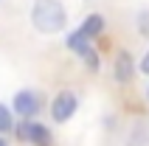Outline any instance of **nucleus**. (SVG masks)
I'll list each match as a JSON object with an SVG mask.
<instances>
[{"instance_id": "20e7f679", "label": "nucleus", "mask_w": 149, "mask_h": 146, "mask_svg": "<svg viewBox=\"0 0 149 146\" xmlns=\"http://www.w3.org/2000/svg\"><path fill=\"white\" fill-rule=\"evenodd\" d=\"M17 138L31 146H54V132L40 121H20L17 124Z\"/></svg>"}, {"instance_id": "f03ea898", "label": "nucleus", "mask_w": 149, "mask_h": 146, "mask_svg": "<svg viewBox=\"0 0 149 146\" xmlns=\"http://www.w3.org/2000/svg\"><path fill=\"white\" fill-rule=\"evenodd\" d=\"M51 121L54 124H68L79 113V96H76L73 90H59L56 96L51 98Z\"/></svg>"}, {"instance_id": "9d476101", "label": "nucleus", "mask_w": 149, "mask_h": 146, "mask_svg": "<svg viewBox=\"0 0 149 146\" xmlns=\"http://www.w3.org/2000/svg\"><path fill=\"white\" fill-rule=\"evenodd\" d=\"M82 62L87 65V70H90V73H99V67H101V56H99V51L90 48V51L82 56Z\"/></svg>"}, {"instance_id": "0eeeda50", "label": "nucleus", "mask_w": 149, "mask_h": 146, "mask_svg": "<svg viewBox=\"0 0 149 146\" xmlns=\"http://www.w3.org/2000/svg\"><path fill=\"white\" fill-rule=\"evenodd\" d=\"M65 48L70 51V54H76L79 59H82V56H84V54H87L90 48H96V42H93V40H87V37H84V34L79 31V28H73V31H70V34L65 37Z\"/></svg>"}, {"instance_id": "39448f33", "label": "nucleus", "mask_w": 149, "mask_h": 146, "mask_svg": "<svg viewBox=\"0 0 149 146\" xmlns=\"http://www.w3.org/2000/svg\"><path fill=\"white\" fill-rule=\"evenodd\" d=\"M135 73H138V59L130 54L127 48L116 51V59H113V79L118 84H130L135 79Z\"/></svg>"}, {"instance_id": "1a4fd4ad", "label": "nucleus", "mask_w": 149, "mask_h": 146, "mask_svg": "<svg viewBox=\"0 0 149 146\" xmlns=\"http://www.w3.org/2000/svg\"><path fill=\"white\" fill-rule=\"evenodd\" d=\"M135 31L141 34L143 40H149V8H141L135 14Z\"/></svg>"}, {"instance_id": "f257e3e1", "label": "nucleus", "mask_w": 149, "mask_h": 146, "mask_svg": "<svg viewBox=\"0 0 149 146\" xmlns=\"http://www.w3.org/2000/svg\"><path fill=\"white\" fill-rule=\"evenodd\" d=\"M31 25L40 34H59L68 25V8L62 0H34L31 6Z\"/></svg>"}, {"instance_id": "6e6552de", "label": "nucleus", "mask_w": 149, "mask_h": 146, "mask_svg": "<svg viewBox=\"0 0 149 146\" xmlns=\"http://www.w3.org/2000/svg\"><path fill=\"white\" fill-rule=\"evenodd\" d=\"M14 110L11 107H6L3 101H0V135H6V132H14Z\"/></svg>"}, {"instance_id": "423d86ee", "label": "nucleus", "mask_w": 149, "mask_h": 146, "mask_svg": "<svg viewBox=\"0 0 149 146\" xmlns=\"http://www.w3.org/2000/svg\"><path fill=\"white\" fill-rule=\"evenodd\" d=\"M79 31H82L87 40H93V42L101 40V34L107 31V17L101 14V11H90V14L79 23Z\"/></svg>"}, {"instance_id": "ddd939ff", "label": "nucleus", "mask_w": 149, "mask_h": 146, "mask_svg": "<svg viewBox=\"0 0 149 146\" xmlns=\"http://www.w3.org/2000/svg\"><path fill=\"white\" fill-rule=\"evenodd\" d=\"M146 101H149V87H146Z\"/></svg>"}, {"instance_id": "f8f14e48", "label": "nucleus", "mask_w": 149, "mask_h": 146, "mask_svg": "<svg viewBox=\"0 0 149 146\" xmlns=\"http://www.w3.org/2000/svg\"><path fill=\"white\" fill-rule=\"evenodd\" d=\"M0 146H8V140H6V138H3V135H0Z\"/></svg>"}, {"instance_id": "7ed1b4c3", "label": "nucleus", "mask_w": 149, "mask_h": 146, "mask_svg": "<svg viewBox=\"0 0 149 146\" xmlns=\"http://www.w3.org/2000/svg\"><path fill=\"white\" fill-rule=\"evenodd\" d=\"M11 110H14V115H20L23 121H34V115L42 110L40 93H37V90H31V87L17 90L14 98H11Z\"/></svg>"}, {"instance_id": "9b49d317", "label": "nucleus", "mask_w": 149, "mask_h": 146, "mask_svg": "<svg viewBox=\"0 0 149 146\" xmlns=\"http://www.w3.org/2000/svg\"><path fill=\"white\" fill-rule=\"evenodd\" d=\"M138 73L141 76H149V48L141 54V59H138Z\"/></svg>"}]
</instances>
